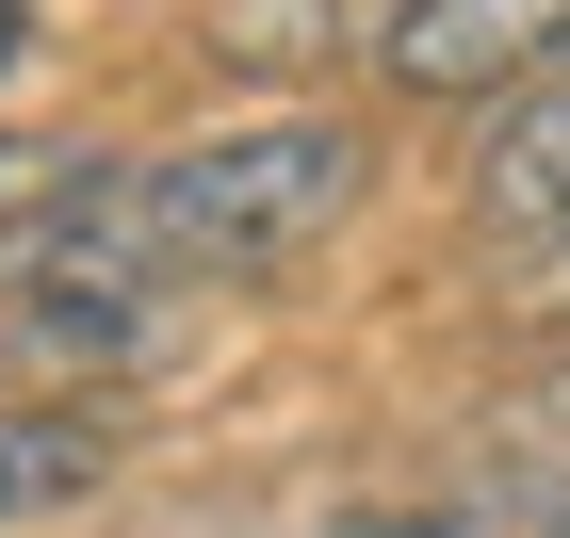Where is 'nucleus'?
I'll return each instance as SVG.
<instances>
[{"instance_id":"f03ea898","label":"nucleus","mask_w":570,"mask_h":538,"mask_svg":"<svg viewBox=\"0 0 570 538\" xmlns=\"http://www.w3.org/2000/svg\"><path fill=\"white\" fill-rule=\"evenodd\" d=\"M538 66H570V0H375L392 98H522Z\"/></svg>"},{"instance_id":"9d476101","label":"nucleus","mask_w":570,"mask_h":538,"mask_svg":"<svg viewBox=\"0 0 570 538\" xmlns=\"http://www.w3.org/2000/svg\"><path fill=\"white\" fill-rule=\"evenodd\" d=\"M17 49H33V0H0V66H17Z\"/></svg>"},{"instance_id":"39448f33","label":"nucleus","mask_w":570,"mask_h":538,"mask_svg":"<svg viewBox=\"0 0 570 538\" xmlns=\"http://www.w3.org/2000/svg\"><path fill=\"white\" fill-rule=\"evenodd\" d=\"M326 538H570L554 473H456L440 506H375V522H326Z\"/></svg>"},{"instance_id":"423d86ee","label":"nucleus","mask_w":570,"mask_h":538,"mask_svg":"<svg viewBox=\"0 0 570 538\" xmlns=\"http://www.w3.org/2000/svg\"><path fill=\"white\" fill-rule=\"evenodd\" d=\"M473 473H554L570 490V359H538V375H505L473 408Z\"/></svg>"},{"instance_id":"f257e3e1","label":"nucleus","mask_w":570,"mask_h":538,"mask_svg":"<svg viewBox=\"0 0 570 538\" xmlns=\"http://www.w3.org/2000/svg\"><path fill=\"white\" fill-rule=\"evenodd\" d=\"M358 196H375V131L326 115V98H277V115H228V131L147 147V164L115 147V164L0 262V294H147V311H179L196 277L309 262Z\"/></svg>"},{"instance_id":"7ed1b4c3","label":"nucleus","mask_w":570,"mask_h":538,"mask_svg":"<svg viewBox=\"0 0 570 538\" xmlns=\"http://www.w3.org/2000/svg\"><path fill=\"white\" fill-rule=\"evenodd\" d=\"M473 228L505 262H554L570 245V66H538L522 98L473 115Z\"/></svg>"},{"instance_id":"6e6552de","label":"nucleus","mask_w":570,"mask_h":538,"mask_svg":"<svg viewBox=\"0 0 570 538\" xmlns=\"http://www.w3.org/2000/svg\"><path fill=\"white\" fill-rule=\"evenodd\" d=\"M326 0H213V49H309Z\"/></svg>"},{"instance_id":"20e7f679","label":"nucleus","mask_w":570,"mask_h":538,"mask_svg":"<svg viewBox=\"0 0 570 538\" xmlns=\"http://www.w3.org/2000/svg\"><path fill=\"white\" fill-rule=\"evenodd\" d=\"M115 490V424L66 392H0V538L17 522H66V506Z\"/></svg>"},{"instance_id":"9b49d317","label":"nucleus","mask_w":570,"mask_h":538,"mask_svg":"<svg viewBox=\"0 0 570 538\" xmlns=\"http://www.w3.org/2000/svg\"><path fill=\"white\" fill-rule=\"evenodd\" d=\"M538 294H570V245H554V262H538Z\"/></svg>"},{"instance_id":"0eeeda50","label":"nucleus","mask_w":570,"mask_h":538,"mask_svg":"<svg viewBox=\"0 0 570 538\" xmlns=\"http://www.w3.org/2000/svg\"><path fill=\"white\" fill-rule=\"evenodd\" d=\"M98 164H115L98 131H0V262H17V245H33V228L66 213V196H82Z\"/></svg>"},{"instance_id":"1a4fd4ad","label":"nucleus","mask_w":570,"mask_h":538,"mask_svg":"<svg viewBox=\"0 0 570 538\" xmlns=\"http://www.w3.org/2000/svg\"><path fill=\"white\" fill-rule=\"evenodd\" d=\"M0 392H33V343H17V311H0Z\"/></svg>"}]
</instances>
